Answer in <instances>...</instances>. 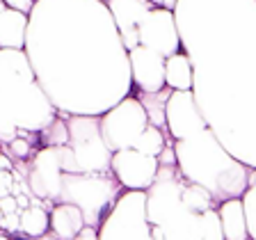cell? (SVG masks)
Wrapping results in <instances>:
<instances>
[{
	"label": "cell",
	"instance_id": "obj_6",
	"mask_svg": "<svg viewBox=\"0 0 256 240\" xmlns=\"http://www.w3.org/2000/svg\"><path fill=\"white\" fill-rule=\"evenodd\" d=\"M126 188L112 172L108 174H90V172H64L60 202L76 204L85 213L90 226L101 229V224L117 206ZM58 202V204H60Z\"/></svg>",
	"mask_w": 256,
	"mask_h": 240
},
{
	"label": "cell",
	"instance_id": "obj_15",
	"mask_svg": "<svg viewBox=\"0 0 256 240\" xmlns=\"http://www.w3.org/2000/svg\"><path fill=\"white\" fill-rule=\"evenodd\" d=\"M28 30H30V14L7 7L0 0V48L23 50L28 44Z\"/></svg>",
	"mask_w": 256,
	"mask_h": 240
},
{
	"label": "cell",
	"instance_id": "obj_7",
	"mask_svg": "<svg viewBox=\"0 0 256 240\" xmlns=\"http://www.w3.org/2000/svg\"><path fill=\"white\" fill-rule=\"evenodd\" d=\"M69 124V146L74 149L80 172L108 174L112 172L114 151L106 144L101 133V117L96 114H66Z\"/></svg>",
	"mask_w": 256,
	"mask_h": 240
},
{
	"label": "cell",
	"instance_id": "obj_20",
	"mask_svg": "<svg viewBox=\"0 0 256 240\" xmlns=\"http://www.w3.org/2000/svg\"><path fill=\"white\" fill-rule=\"evenodd\" d=\"M172 87H165V90L160 92H138V98L142 101V106L146 108V112H149V122L154 124V126L162 128V130H167V101H170L172 96Z\"/></svg>",
	"mask_w": 256,
	"mask_h": 240
},
{
	"label": "cell",
	"instance_id": "obj_25",
	"mask_svg": "<svg viewBox=\"0 0 256 240\" xmlns=\"http://www.w3.org/2000/svg\"><path fill=\"white\" fill-rule=\"evenodd\" d=\"M34 154H37V151H34L32 142L23 140V135H16L12 142L5 144V156H12L16 162H23V160H28L30 156H34Z\"/></svg>",
	"mask_w": 256,
	"mask_h": 240
},
{
	"label": "cell",
	"instance_id": "obj_17",
	"mask_svg": "<svg viewBox=\"0 0 256 240\" xmlns=\"http://www.w3.org/2000/svg\"><path fill=\"white\" fill-rule=\"evenodd\" d=\"M220 220H222L224 240H250V226L245 218L242 197H234L220 204Z\"/></svg>",
	"mask_w": 256,
	"mask_h": 240
},
{
	"label": "cell",
	"instance_id": "obj_16",
	"mask_svg": "<svg viewBox=\"0 0 256 240\" xmlns=\"http://www.w3.org/2000/svg\"><path fill=\"white\" fill-rule=\"evenodd\" d=\"M87 226L85 213L76 204L60 202L50 208V231L60 240H74Z\"/></svg>",
	"mask_w": 256,
	"mask_h": 240
},
{
	"label": "cell",
	"instance_id": "obj_12",
	"mask_svg": "<svg viewBox=\"0 0 256 240\" xmlns=\"http://www.w3.org/2000/svg\"><path fill=\"white\" fill-rule=\"evenodd\" d=\"M160 160L138 149H122L112 156V174L126 190L146 192L158 178Z\"/></svg>",
	"mask_w": 256,
	"mask_h": 240
},
{
	"label": "cell",
	"instance_id": "obj_10",
	"mask_svg": "<svg viewBox=\"0 0 256 240\" xmlns=\"http://www.w3.org/2000/svg\"><path fill=\"white\" fill-rule=\"evenodd\" d=\"M64 183V165L60 146H44L30 160L28 170V188L37 199L60 202Z\"/></svg>",
	"mask_w": 256,
	"mask_h": 240
},
{
	"label": "cell",
	"instance_id": "obj_28",
	"mask_svg": "<svg viewBox=\"0 0 256 240\" xmlns=\"http://www.w3.org/2000/svg\"><path fill=\"white\" fill-rule=\"evenodd\" d=\"M160 165H178V158H176V149H174V142H167V146L162 149V154L158 156Z\"/></svg>",
	"mask_w": 256,
	"mask_h": 240
},
{
	"label": "cell",
	"instance_id": "obj_8",
	"mask_svg": "<svg viewBox=\"0 0 256 240\" xmlns=\"http://www.w3.org/2000/svg\"><path fill=\"white\" fill-rule=\"evenodd\" d=\"M101 240H156L146 218V192L126 190L101 224Z\"/></svg>",
	"mask_w": 256,
	"mask_h": 240
},
{
	"label": "cell",
	"instance_id": "obj_31",
	"mask_svg": "<svg viewBox=\"0 0 256 240\" xmlns=\"http://www.w3.org/2000/svg\"><path fill=\"white\" fill-rule=\"evenodd\" d=\"M37 240H60V238H58V236L53 234V231H48V234H44L42 238H37Z\"/></svg>",
	"mask_w": 256,
	"mask_h": 240
},
{
	"label": "cell",
	"instance_id": "obj_2",
	"mask_svg": "<svg viewBox=\"0 0 256 240\" xmlns=\"http://www.w3.org/2000/svg\"><path fill=\"white\" fill-rule=\"evenodd\" d=\"M174 14L208 128L256 170V0H178Z\"/></svg>",
	"mask_w": 256,
	"mask_h": 240
},
{
	"label": "cell",
	"instance_id": "obj_11",
	"mask_svg": "<svg viewBox=\"0 0 256 240\" xmlns=\"http://www.w3.org/2000/svg\"><path fill=\"white\" fill-rule=\"evenodd\" d=\"M140 44L165 58L178 53L183 42L174 12L165 7H154L140 23Z\"/></svg>",
	"mask_w": 256,
	"mask_h": 240
},
{
	"label": "cell",
	"instance_id": "obj_33",
	"mask_svg": "<svg viewBox=\"0 0 256 240\" xmlns=\"http://www.w3.org/2000/svg\"><path fill=\"white\" fill-rule=\"evenodd\" d=\"M103 2H108V0H103Z\"/></svg>",
	"mask_w": 256,
	"mask_h": 240
},
{
	"label": "cell",
	"instance_id": "obj_5",
	"mask_svg": "<svg viewBox=\"0 0 256 240\" xmlns=\"http://www.w3.org/2000/svg\"><path fill=\"white\" fill-rule=\"evenodd\" d=\"M183 186L178 165H160L158 178L146 190V218L156 240H204L202 213L183 204Z\"/></svg>",
	"mask_w": 256,
	"mask_h": 240
},
{
	"label": "cell",
	"instance_id": "obj_21",
	"mask_svg": "<svg viewBox=\"0 0 256 240\" xmlns=\"http://www.w3.org/2000/svg\"><path fill=\"white\" fill-rule=\"evenodd\" d=\"M50 231V210L42 206H26L21 210V234L30 240L42 238Z\"/></svg>",
	"mask_w": 256,
	"mask_h": 240
},
{
	"label": "cell",
	"instance_id": "obj_34",
	"mask_svg": "<svg viewBox=\"0 0 256 240\" xmlns=\"http://www.w3.org/2000/svg\"><path fill=\"white\" fill-rule=\"evenodd\" d=\"M250 240H252V238H250Z\"/></svg>",
	"mask_w": 256,
	"mask_h": 240
},
{
	"label": "cell",
	"instance_id": "obj_18",
	"mask_svg": "<svg viewBox=\"0 0 256 240\" xmlns=\"http://www.w3.org/2000/svg\"><path fill=\"white\" fill-rule=\"evenodd\" d=\"M108 7L114 16L119 32H128L140 30V23L154 10V2H149V0H108Z\"/></svg>",
	"mask_w": 256,
	"mask_h": 240
},
{
	"label": "cell",
	"instance_id": "obj_27",
	"mask_svg": "<svg viewBox=\"0 0 256 240\" xmlns=\"http://www.w3.org/2000/svg\"><path fill=\"white\" fill-rule=\"evenodd\" d=\"M7 7H14V10L23 12V14H32L34 5H37L39 0H2Z\"/></svg>",
	"mask_w": 256,
	"mask_h": 240
},
{
	"label": "cell",
	"instance_id": "obj_24",
	"mask_svg": "<svg viewBox=\"0 0 256 240\" xmlns=\"http://www.w3.org/2000/svg\"><path fill=\"white\" fill-rule=\"evenodd\" d=\"M39 140L44 142V146H64V144H69V124H66V117H55L39 133Z\"/></svg>",
	"mask_w": 256,
	"mask_h": 240
},
{
	"label": "cell",
	"instance_id": "obj_13",
	"mask_svg": "<svg viewBox=\"0 0 256 240\" xmlns=\"http://www.w3.org/2000/svg\"><path fill=\"white\" fill-rule=\"evenodd\" d=\"M167 133L172 140H186L208 128L192 90H174L167 101Z\"/></svg>",
	"mask_w": 256,
	"mask_h": 240
},
{
	"label": "cell",
	"instance_id": "obj_29",
	"mask_svg": "<svg viewBox=\"0 0 256 240\" xmlns=\"http://www.w3.org/2000/svg\"><path fill=\"white\" fill-rule=\"evenodd\" d=\"M74 240H101V234H98V229H96V226H90V224H87L85 229L80 231Z\"/></svg>",
	"mask_w": 256,
	"mask_h": 240
},
{
	"label": "cell",
	"instance_id": "obj_14",
	"mask_svg": "<svg viewBox=\"0 0 256 240\" xmlns=\"http://www.w3.org/2000/svg\"><path fill=\"white\" fill-rule=\"evenodd\" d=\"M130 74H133V85L140 92H160L167 87L165 80V55L156 53L146 46H138L130 53Z\"/></svg>",
	"mask_w": 256,
	"mask_h": 240
},
{
	"label": "cell",
	"instance_id": "obj_4",
	"mask_svg": "<svg viewBox=\"0 0 256 240\" xmlns=\"http://www.w3.org/2000/svg\"><path fill=\"white\" fill-rule=\"evenodd\" d=\"M174 149L183 178L210 190L220 204L242 197L250 188L252 167L240 162L210 128L192 138L174 140Z\"/></svg>",
	"mask_w": 256,
	"mask_h": 240
},
{
	"label": "cell",
	"instance_id": "obj_3",
	"mask_svg": "<svg viewBox=\"0 0 256 240\" xmlns=\"http://www.w3.org/2000/svg\"><path fill=\"white\" fill-rule=\"evenodd\" d=\"M0 90H2V144L21 130L42 133L58 117V108L37 80L28 50L0 48Z\"/></svg>",
	"mask_w": 256,
	"mask_h": 240
},
{
	"label": "cell",
	"instance_id": "obj_32",
	"mask_svg": "<svg viewBox=\"0 0 256 240\" xmlns=\"http://www.w3.org/2000/svg\"><path fill=\"white\" fill-rule=\"evenodd\" d=\"M2 240H12V238H10V236H5V238H2Z\"/></svg>",
	"mask_w": 256,
	"mask_h": 240
},
{
	"label": "cell",
	"instance_id": "obj_19",
	"mask_svg": "<svg viewBox=\"0 0 256 240\" xmlns=\"http://www.w3.org/2000/svg\"><path fill=\"white\" fill-rule=\"evenodd\" d=\"M165 80L172 90H192L194 87V64L186 50L170 55L165 64Z\"/></svg>",
	"mask_w": 256,
	"mask_h": 240
},
{
	"label": "cell",
	"instance_id": "obj_9",
	"mask_svg": "<svg viewBox=\"0 0 256 240\" xmlns=\"http://www.w3.org/2000/svg\"><path fill=\"white\" fill-rule=\"evenodd\" d=\"M149 112L138 96H126L101 114V133L112 151L133 149L140 135L149 128Z\"/></svg>",
	"mask_w": 256,
	"mask_h": 240
},
{
	"label": "cell",
	"instance_id": "obj_1",
	"mask_svg": "<svg viewBox=\"0 0 256 240\" xmlns=\"http://www.w3.org/2000/svg\"><path fill=\"white\" fill-rule=\"evenodd\" d=\"M26 50L62 114L101 117L135 87L128 50L103 0H39Z\"/></svg>",
	"mask_w": 256,
	"mask_h": 240
},
{
	"label": "cell",
	"instance_id": "obj_26",
	"mask_svg": "<svg viewBox=\"0 0 256 240\" xmlns=\"http://www.w3.org/2000/svg\"><path fill=\"white\" fill-rule=\"evenodd\" d=\"M242 206H245V218L250 226V238L256 240V186H250L242 194Z\"/></svg>",
	"mask_w": 256,
	"mask_h": 240
},
{
	"label": "cell",
	"instance_id": "obj_30",
	"mask_svg": "<svg viewBox=\"0 0 256 240\" xmlns=\"http://www.w3.org/2000/svg\"><path fill=\"white\" fill-rule=\"evenodd\" d=\"M149 2H154V7H165V10H176V5H178V0H149Z\"/></svg>",
	"mask_w": 256,
	"mask_h": 240
},
{
	"label": "cell",
	"instance_id": "obj_23",
	"mask_svg": "<svg viewBox=\"0 0 256 240\" xmlns=\"http://www.w3.org/2000/svg\"><path fill=\"white\" fill-rule=\"evenodd\" d=\"M165 133H167V130H162V128L149 124V128L140 135V140L135 142L133 149H138V151H142V154H149V156H156V158H158V156L162 154V149L167 146Z\"/></svg>",
	"mask_w": 256,
	"mask_h": 240
},
{
	"label": "cell",
	"instance_id": "obj_22",
	"mask_svg": "<svg viewBox=\"0 0 256 240\" xmlns=\"http://www.w3.org/2000/svg\"><path fill=\"white\" fill-rule=\"evenodd\" d=\"M183 204H186L190 210L194 213H204V210H210V208H220V202L213 197V192L206 190L199 183H190L186 181L183 186Z\"/></svg>",
	"mask_w": 256,
	"mask_h": 240
}]
</instances>
